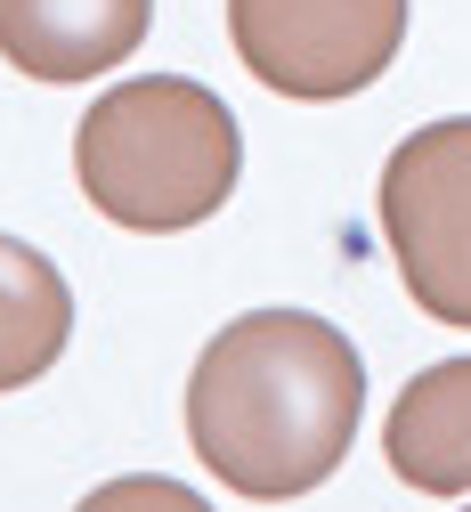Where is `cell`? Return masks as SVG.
Here are the masks:
<instances>
[{"instance_id": "cell-1", "label": "cell", "mask_w": 471, "mask_h": 512, "mask_svg": "<svg viewBox=\"0 0 471 512\" xmlns=\"http://www.w3.org/2000/svg\"><path fill=\"white\" fill-rule=\"evenodd\" d=\"M366 407L358 342L309 309H244L187 374V439L252 504L309 496L342 472Z\"/></svg>"}, {"instance_id": "cell-2", "label": "cell", "mask_w": 471, "mask_h": 512, "mask_svg": "<svg viewBox=\"0 0 471 512\" xmlns=\"http://www.w3.org/2000/svg\"><path fill=\"white\" fill-rule=\"evenodd\" d=\"M244 171V131L220 90L187 74H147L114 82L74 131V179L82 196L139 236H179L204 228Z\"/></svg>"}, {"instance_id": "cell-3", "label": "cell", "mask_w": 471, "mask_h": 512, "mask_svg": "<svg viewBox=\"0 0 471 512\" xmlns=\"http://www.w3.org/2000/svg\"><path fill=\"white\" fill-rule=\"evenodd\" d=\"M382 244L415 309L471 334V114L423 122L382 163Z\"/></svg>"}, {"instance_id": "cell-4", "label": "cell", "mask_w": 471, "mask_h": 512, "mask_svg": "<svg viewBox=\"0 0 471 512\" xmlns=\"http://www.w3.org/2000/svg\"><path fill=\"white\" fill-rule=\"evenodd\" d=\"M244 74L277 98H358L407 41V0H228Z\"/></svg>"}, {"instance_id": "cell-5", "label": "cell", "mask_w": 471, "mask_h": 512, "mask_svg": "<svg viewBox=\"0 0 471 512\" xmlns=\"http://www.w3.org/2000/svg\"><path fill=\"white\" fill-rule=\"evenodd\" d=\"M155 0H0V57L25 82H98L147 41Z\"/></svg>"}, {"instance_id": "cell-6", "label": "cell", "mask_w": 471, "mask_h": 512, "mask_svg": "<svg viewBox=\"0 0 471 512\" xmlns=\"http://www.w3.org/2000/svg\"><path fill=\"white\" fill-rule=\"evenodd\" d=\"M382 456L423 496L471 488V358H439L398 391V407L382 423Z\"/></svg>"}, {"instance_id": "cell-7", "label": "cell", "mask_w": 471, "mask_h": 512, "mask_svg": "<svg viewBox=\"0 0 471 512\" xmlns=\"http://www.w3.org/2000/svg\"><path fill=\"white\" fill-rule=\"evenodd\" d=\"M74 342V285L25 236H0V391L41 382Z\"/></svg>"}, {"instance_id": "cell-8", "label": "cell", "mask_w": 471, "mask_h": 512, "mask_svg": "<svg viewBox=\"0 0 471 512\" xmlns=\"http://www.w3.org/2000/svg\"><path fill=\"white\" fill-rule=\"evenodd\" d=\"M74 512H212L187 480H163V472H130V480H106L90 488Z\"/></svg>"}, {"instance_id": "cell-9", "label": "cell", "mask_w": 471, "mask_h": 512, "mask_svg": "<svg viewBox=\"0 0 471 512\" xmlns=\"http://www.w3.org/2000/svg\"><path fill=\"white\" fill-rule=\"evenodd\" d=\"M463 512H471V504H463Z\"/></svg>"}]
</instances>
